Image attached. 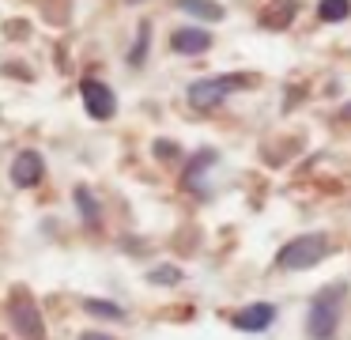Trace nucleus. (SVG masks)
Segmentation results:
<instances>
[{
	"mask_svg": "<svg viewBox=\"0 0 351 340\" xmlns=\"http://www.w3.org/2000/svg\"><path fill=\"white\" fill-rule=\"evenodd\" d=\"M340 302H343V284H328L310 299V314H306V332L313 340H332L336 321H340Z\"/></svg>",
	"mask_w": 351,
	"mask_h": 340,
	"instance_id": "nucleus-1",
	"label": "nucleus"
},
{
	"mask_svg": "<svg viewBox=\"0 0 351 340\" xmlns=\"http://www.w3.org/2000/svg\"><path fill=\"white\" fill-rule=\"evenodd\" d=\"M250 76L242 72H230V76H208V80H197L189 83V91H185V98H189L193 110H215V106L223 102L227 95H234V91L250 87Z\"/></svg>",
	"mask_w": 351,
	"mask_h": 340,
	"instance_id": "nucleus-2",
	"label": "nucleus"
},
{
	"mask_svg": "<svg viewBox=\"0 0 351 340\" xmlns=\"http://www.w3.org/2000/svg\"><path fill=\"white\" fill-rule=\"evenodd\" d=\"M325 253H328L325 234H302V238L287 242L276 261H280V269H313L317 261H325Z\"/></svg>",
	"mask_w": 351,
	"mask_h": 340,
	"instance_id": "nucleus-3",
	"label": "nucleus"
},
{
	"mask_svg": "<svg viewBox=\"0 0 351 340\" xmlns=\"http://www.w3.org/2000/svg\"><path fill=\"white\" fill-rule=\"evenodd\" d=\"M8 317H12V325H16V332L23 340H42V337H46V325H42L38 306H34V299L23 291V287H16V291H12Z\"/></svg>",
	"mask_w": 351,
	"mask_h": 340,
	"instance_id": "nucleus-4",
	"label": "nucleus"
},
{
	"mask_svg": "<svg viewBox=\"0 0 351 340\" xmlns=\"http://www.w3.org/2000/svg\"><path fill=\"white\" fill-rule=\"evenodd\" d=\"M80 95H84V106L95 121H110L117 113V98L102 80H84L80 83Z\"/></svg>",
	"mask_w": 351,
	"mask_h": 340,
	"instance_id": "nucleus-5",
	"label": "nucleus"
},
{
	"mask_svg": "<svg viewBox=\"0 0 351 340\" xmlns=\"http://www.w3.org/2000/svg\"><path fill=\"white\" fill-rule=\"evenodd\" d=\"M42 178H46V159H42L38 151H19V155L12 159V181H16L19 189H34Z\"/></svg>",
	"mask_w": 351,
	"mask_h": 340,
	"instance_id": "nucleus-6",
	"label": "nucleus"
},
{
	"mask_svg": "<svg viewBox=\"0 0 351 340\" xmlns=\"http://www.w3.org/2000/svg\"><path fill=\"white\" fill-rule=\"evenodd\" d=\"M170 49L174 53H185V57H197V53L212 49V34L204 27H182L170 34Z\"/></svg>",
	"mask_w": 351,
	"mask_h": 340,
	"instance_id": "nucleus-7",
	"label": "nucleus"
},
{
	"mask_svg": "<svg viewBox=\"0 0 351 340\" xmlns=\"http://www.w3.org/2000/svg\"><path fill=\"white\" fill-rule=\"evenodd\" d=\"M272 321H276V306H272V302H253V306H245V310H238V314H234V325L242 332H265Z\"/></svg>",
	"mask_w": 351,
	"mask_h": 340,
	"instance_id": "nucleus-8",
	"label": "nucleus"
},
{
	"mask_svg": "<svg viewBox=\"0 0 351 340\" xmlns=\"http://www.w3.org/2000/svg\"><path fill=\"white\" fill-rule=\"evenodd\" d=\"M174 4L182 8L185 15H193V19H208V23L223 19V8L215 4V0H174Z\"/></svg>",
	"mask_w": 351,
	"mask_h": 340,
	"instance_id": "nucleus-9",
	"label": "nucleus"
},
{
	"mask_svg": "<svg viewBox=\"0 0 351 340\" xmlns=\"http://www.w3.org/2000/svg\"><path fill=\"white\" fill-rule=\"evenodd\" d=\"M291 19H295V0H280V4L265 8V15H261V23H265L268 30H283Z\"/></svg>",
	"mask_w": 351,
	"mask_h": 340,
	"instance_id": "nucleus-10",
	"label": "nucleus"
},
{
	"mask_svg": "<svg viewBox=\"0 0 351 340\" xmlns=\"http://www.w3.org/2000/svg\"><path fill=\"white\" fill-rule=\"evenodd\" d=\"M212 163H215V151H200V155L189 163V170H185V185H189V189H200V193H204L200 178L208 174V166H212Z\"/></svg>",
	"mask_w": 351,
	"mask_h": 340,
	"instance_id": "nucleus-11",
	"label": "nucleus"
},
{
	"mask_svg": "<svg viewBox=\"0 0 351 340\" xmlns=\"http://www.w3.org/2000/svg\"><path fill=\"white\" fill-rule=\"evenodd\" d=\"M76 208H80V216L87 219V227H99V204H95V196L87 185L76 189Z\"/></svg>",
	"mask_w": 351,
	"mask_h": 340,
	"instance_id": "nucleus-12",
	"label": "nucleus"
},
{
	"mask_svg": "<svg viewBox=\"0 0 351 340\" xmlns=\"http://www.w3.org/2000/svg\"><path fill=\"white\" fill-rule=\"evenodd\" d=\"M317 15L325 23H340V19H348V15H351V0H321Z\"/></svg>",
	"mask_w": 351,
	"mask_h": 340,
	"instance_id": "nucleus-13",
	"label": "nucleus"
},
{
	"mask_svg": "<svg viewBox=\"0 0 351 340\" xmlns=\"http://www.w3.org/2000/svg\"><path fill=\"white\" fill-rule=\"evenodd\" d=\"M147 42H152V23H140V27H136V45H132V53H129V65H132V68L144 65Z\"/></svg>",
	"mask_w": 351,
	"mask_h": 340,
	"instance_id": "nucleus-14",
	"label": "nucleus"
},
{
	"mask_svg": "<svg viewBox=\"0 0 351 340\" xmlns=\"http://www.w3.org/2000/svg\"><path fill=\"white\" fill-rule=\"evenodd\" d=\"M84 310L87 314H99V317H121V306H114V302H99V299H84Z\"/></svg>",
	"mask_w": 351,
	"mask_h": 340,
	"instance_id": "nucleus-15",
	"label": "nucleus"
},
{
	"mask_svg": "<svg viewBox=\"0 0 351 340\" xmlns=\"http://www.w3.org/2000/svg\"><path fill=\"white\" fill-rule=\"evenodd\" d=\"M178 280H182L178 269H155L152 272V284H178Z\"/></svg>",
	"mask_w": 351,
	"mask_h": 340,
	"instance_id": "nucleus-16",
	"label": "nucleus"
},
{
	"mask_svg": "<svg viewBox=\"0 0 351 340\" xmlns=\"http://www.w3.org/2000/svg\"><path fill=\"white\" fill-rule=\"evenodd\" d=\"M155 155L170 159V155H178V148H174V144H170V140H159V144H155Z\"/></svg>",
	"mask_w": 351,
	"mask_h": 340,
	"instance_id": "nucleus-17",
	"label": "nucleus"
},
{
	"mask_svg": "<svg viewBox=\"0 0 351 340\" xmlns=\"http://www.w3.org/2000/svg\"><path fill=\"white\" fill-rule=\"evenodd\" d=\"M80 340H114V337H106V332H84Z\"/></svg>",
	"mask_w": 351,
	"mask_h": 340,
	"instance_id": "nucleus-18",
	"label": "nucleus"
},
{
	"mask_svg": "<svg viewBox=\"0 0 351 340\" xmlns=\"http://www.w3.org/2000/svg\"><path fill=\"white\" fill-rule=\"evenodd\" d=\"M132 4H136V0H132Z\"/></svg>",
	"mask_w": 351,
	"mask_h": 340,
	"instance_id": "nucleus-19",
	"label": "nucleus"
}]
</instances>
